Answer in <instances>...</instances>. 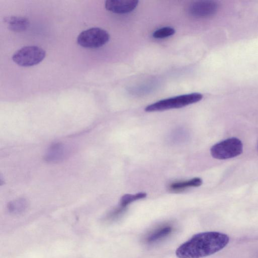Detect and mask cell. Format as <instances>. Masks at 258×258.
Instances as JSON below:
<instances>
[{"instance_id": "7", "label": "cell", "mask_w": 258, "mask_h": 258, "mask_svg": "<svg viewBox=\"0 0 258 258\" xmlns=\"http://www.w3.org/2000/svg\"><path fill=\"white\" fill-rule=\"evenodd\" d=\"M138 3L137 0H108L105 2V7L114 13L126 14L133 11Z\"/></svg>"}, {"instance_id": "13", "label": "cell", "mask_w": 258, "mask_h": 258, "mask_svg": "<svg viewBox=\"0 0 258 258\" xmlns=\"http://www.w3.org/2000/svg\"><path fill=\"white\" fill-rule=\"evenodd\" d=\"M27 207V202L24 199H19L10 203L8 209L12 213H20Z\"/></svg>"}, {"instance_id": "2", "label": "cell", "mask_w": 258, "mask_h": 258, "mask_svg": "<svg viewBox=\"0 0 258 258\" xmlns=\"http://www.w3.org/2000/svg\"><path fill=\"white\" fill-rule=\"evenodd\" d=\"M203 97L200 93H193L171 97L154 103L147 106L145 111L155 112L182 108L201 101Z\"/></svg>"}, {"instance_id": "11", "label": "cell", "mask_w": 258, "mask_h": 258, "mask_svg": "<svg viewBox=\"0 0 258 258\" xmlns=\"http://www.w3.org/2000/svg\"><path fill=\"white\" fill-rule=\"evenodd\" d=\"M172 228L171 226L162 227L156 231H154L147 238L146 241L149 243H155L166 238L169 235L172 231Z\"/></svg>"}, {"instance_id": "10", "label": "cell", "mask_w": 258, "mask_h": 258, "mask_svg": "<svg viewBox=\"0 0 258 258\" xmlns=\"http://www.w3.org/2000/svg\"><path fill=\"white\" fill-rule=\"evenodd\" d=\"M202 180L199 177H195L185 181L176 182L172 183L169 190L172 192H180L191 187H198L202 184Z\"/></svg>"}, {"instance_id": "9", "label": "cell", "mask_w": 258, "mask_h": 258, "mask_svg": "<svg viewBox=\"0 0 258 258\" xmlns=\"http://www.w3.org/2000/svg\"><path fill=\"white\" fill-rule=\"evenodd\" d=\"M5 22L8 28L12 31L22 32L27 30L30 25V22L27 18L20 16H10L5 19Z\"/></svg>"}, {"instance_id": "15", "label": "cell", "mask_w": 258, "mask_h": 258, "mask_svg": "<svg viewBox=\"0 0 258 258\" xmlns=\"http://www.w3.org/2000/svg\"></svg>"}, {"instance_id": "12", "label": "cell", "mask_w": 258, "mask_h": 258, "mask_svg": "<svg viewBox=\"0 0 258 258\" xmlns=\"http://www.w3.org/2000/svg\"><path fill=\"white\" fill-rule=\"evenodd\" d=\"M146 196L147 195L145 193H140L136 194H125L121 199L120 206L119 208L124 212L129 205L136 201L144 199Z\"/></svg>"}, {"instance_id": "14", "label": "cell", "mask_w": 258, "mask_h": 258, "mask_svg": "<svg viewBox=\"0 0 258 258\" xmlns=\"http://www.w3.org/2000/svg\"><path fill=\"white\" fill-rule=\"evenodd\" d=\"M175 33V30L171 27H165L155 31L153 37L157 39H163L173 36Z\"/></svg>"}, {"instance_id": "1", "label": "cell", "mask_w": 258, "mask_h": 258, "mask_svg": "<svg viewBox=\"0 0 258 258\" xmlns=\"http://www.w3.org/2000/svg\"><path fill=\"white\" fill-rule=\"evenodd\" d=\"M228 236L219 232H205L194 235L176 250L178 258H201L213 255L228 244Z\"/></svg>"}, {"instance_id": "3", "label": "cell", "mask_w": 258, "mask_h": 258, "mask_svg": "<svg viewBox=\"0 0 258 258\" xmlns=\"http://www.w3.org/2000/svg\"><path fill=\"white\" fill-rule=\"evenodd\" d=\"M243 143L237 138H231L221 141L211 150L212 156L216 159L227 160L237 157L243 152Z\"/></svg>"}, {"instance_id": "6", "label": "cell", "mask_w": 258, "mask_h": 258, "mask_svg": "<svg viewBox=\"0 0 258 258\" xmlns=\"http://www.w3.org/2000/svg\"><path fill=\"white\" fill-rule=\"evenodd\" d=\"M218 4L213 1H199L193 2L189 7V13L198 18H208L217 11Z\"/></svg>"}, {"instance_id": "5", "label": "cell", "mask_w": 258, "mask_h": 258, "mask_svg": "<svg viewBox=\"0 0 258 258\" xmlns=\"http://www.w3.org/2000/svg\"><path fill=\"white\" fill-rule=\"evenodd\" d=\"M110 38V35L106 31L93 28L82 32L77 41V43L84 47L94 48L105 45L109 41Z\"/></svg>"}, {"instance_id": "8", "label": "cell", "mask_w": 258, "mask_h": 258, "mask_svg": "<svg viewBox=\"0 0 258 258\" xmlns=\"http://www.w3.org/2000/svg\"><path fill=\"white\" fill-rule=\"evenodd\" d=\"M65 146L60 143L51 145L45 155V160L50 163H56L63 160L66 156Z\"/></svg>"}, {"instance_id": "4", "label": "cell", "mask_w": 258, "mask_h": 258, "mask_svg": "<svg viewBox=\"0 0 258 258\" xmlns=\"http://www.w3.org/2000/svg\"><path fill=\"white\" fill-rule=\"evenodd\" d=\"M45 51L38 46H27L19 49L12 56L13 61L22 67H31L41 63L45 57Z\"/></svg>"}]
</instances>
